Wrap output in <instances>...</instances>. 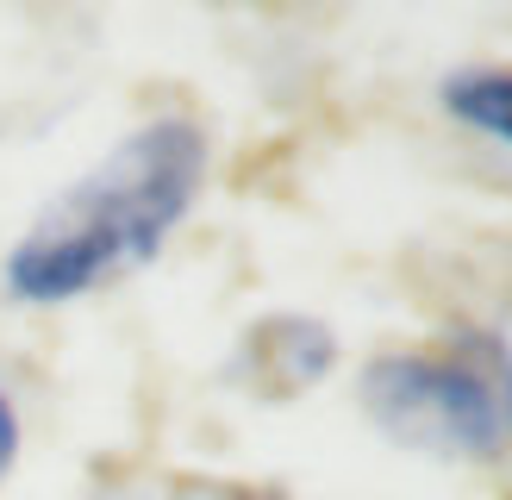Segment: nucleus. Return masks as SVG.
Returning <instances> with one entry per match:
<instances>
[{
    "label": "nucleus",
    "mask_w": 512,
    "mask_h": 500,
    "mask_svg": "<svg viewBox=\"0 0 512 500\" xmlns=\"http://www.w3.org/2000/svg\"><path fill=\"white\" fill-rule=\"evenodd\" d=\"M207 125L194 113H157L113 138L75 182H63L25 219L0 263V288L19 307H69L119 275L163 257L169 232L194 213L207 188Z\"/></svg>",
    "instance_id": "obj_1"
},
{
    "label": "nucleus",
    "mask_w": 512,
    "mask_h": 500,
    "mask_svg": "<svg viewBox=\"0 0 512 500\" xmlns=\"http://www.w3.org/2000/svg\"><path fill=\"white\" fill-rule=\"evenodd\" d=\"M363 413L400 450L444 463H488L506 450V413L494 382L444 350H388L363 369Z\"/></svg>",
    "instance_id": "obj_2"
},
{
    "label": "nucleus",
    "mask_w": 512,
    "mask_h": 500,
    "mask_svg": "<svg viewBox=\"0 0 512 500\" xmlns=\"http://www.w3.org/2000/svg\"><path fill=\"white\" fill-rule=\"evenodd\" d=\"M338 363V338H331L325 319H306V313H269L244 332V382L256 394H300L331 375Z\"/></svg>",
    "instance_id": "obj_3"
},
{
    "label": "nucleus",
    "mask_w": 512,
    "mask_h": 500,
    "mask_svg": "<svg viewBox=\"0 0 512 500\" xmlns=\"http://www.w3.org/2000/svg\"><path fill=\"white\" fill-rule=\"evenodd\" d=\"M444 107L450 119L475 125L500 144H512V69H463L444 82Z\"/></svg>",
    "instance_id": "obj_4"
},
{
    "label": "nucleus",
    "mask_w": 512,
    "mask_h": 500,
    "mask_svg": "<svg viewBox=\"0 0 512 500\" xmlns=\"http://www.w3.org/2000/svg\"><path fill=\"white\" fill-rule=\"evenodd\" d=\"M19 450H25V419H19L13 388L0 382V488H7V475L19 469Z\"/></svg>",
    "instance_id": "obj_5"
},
{
    "label": "nucleus",
    "mask_w": 512,
    "mask_h": 500,
    "mask_svg": "<svg viewBox=\"0 0 512 500\" xmlns=\"http://www.w3.org/2000/svg\"><path fill=\"white\" fill-rule=\"evenodd\" d=\"M169 500H288V494L250 488V482H213V488H182V494H169Z\"/></svg>",
    "instance_id": "obj_6"
}]
</instances>
